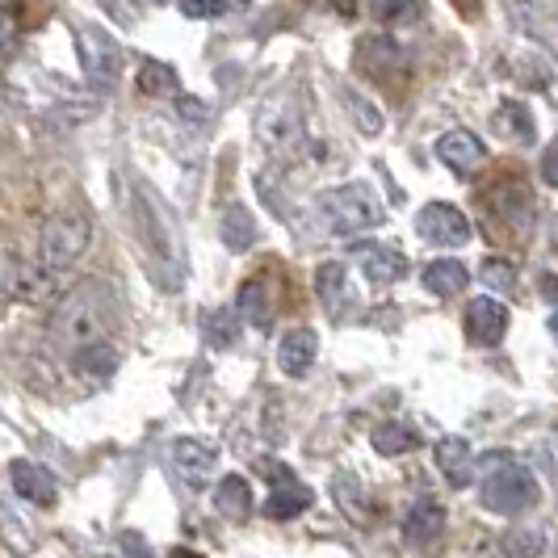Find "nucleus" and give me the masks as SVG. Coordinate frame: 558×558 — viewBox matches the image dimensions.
Returning a JSON list of instances; mask_svg holds the SVG:
<instances>
[{"label":"nucleus","mask_w":558,"mask_h":558,"mask_svg":"<svg viewBox=\"0 0 558 558\" xmlns=\"http://www.w3.org/2000/svg\"><path fill=\"white\" fill-rule=\"evenodd\" d=\"M416 13V0H369V17L374 22H403Z\"/></svg>","instance_id":"32"},{"label":"nucleus","mask_w":558,"mask_h":558,"mask_svg":"<svg viewBox=\"0 0 558 558\" xmlns=\"http://www.w3.org/2000/svg\"><path fill=\"white\" fill-rule=\"evenodd\" d=\"M542 181L550 185V190H558V140L546 147V156H542Z\"/></svg>","instance_id":"34"},{"label":"nucleus","mask_w":558,"mask_h":558,"mask_svg":"<svg viewBox=\"0 0 558 558\" xmlns=\"http://www.w3.org/2000/svg\"><path fill=\"white\" fill-rule=\"evenodd\" d=\"M555 558H558V550H555Z\"/></svg>","instance_id":"40"},{"label":"nucleus","mask_w":558,"mask_h":558,"mask_svg":"<svg viewBox=\"0 0 558 558\" xmlns=\"http://www.w3.org/2000/svg\"><path fill=\"white\" fill-rule=\"evenodd\" d=\"M546 281V286H542V290H546V294H550V299H558V278H542Z\"/></svg>","instance_id":"37"},{"label":"nucleus","mask_w":558,"mask_h":558,"mask_svg":"<svg viewBox=\"0 0 558 558\" xmlns=\"http://www.w3.org/2000/svg\"><path fill=\"white\" fill-rule=\"evenodd\" d=\"M542 546H546V533L542 530H508L500 542L504 558H537L542 555Z\"/></svg>","instance_id":"28"},{"label":"nucleus","mask_w":558,"mask_h":558,"mask_svg":"<svg viewBox=\"0 0 558 558\" xmlns=\"http://www.w3.org/2000/svg\"><path fill=\"white\" fill-rule=\"evenodd\" d=\"M458 4V13H466V17H475L478 13V0H453Z\"/></svg>","instance_id":"36"},{"label":"nucleus","mask_w":558,"mask_h":558,"mask_svg":"<svg viewBox=\"0 0 558 558\" xmlns=\"http://www.w3.org/2000/svg\"><path fill=\"white\" fill-rule=\"evenodd\" d=\"M311 487H303L299 478H290L286 475V483H278V492L265 500V517L269 521H290V517H299L303 508H311Z\"/></svg>","instance_id":"21"},{"label":"nucleus","mask_w":558,"mask_h":558,"mask_svg":"<svg viewBox=\"0 0 558 558\" xmlns=\"http://www.w3.org/2000/svg\"><path fill=\"white\" fill-rule=\"evenodd\" d=\"M59 278H63V274L51 269L47 260H17V256H9V269H4L9 299H13V303H29V307L56 299L59 286H63Z\"/></svg>","instance_id":"7"},{"label":"nucleus","mask_w":558,"mask_h":558,"mask_svg":"<svg viewBox=\"0 0 558 558\" xmlns=\"http://www.w3.org/2000/svg\"><path fill=\"white\" fill-rule=\"evenodd\" d=\"M135 88L143 97H160V93H172L177 88V72L168 63H156V59H143L140 76H135Z\"/></svg>","instance_id":"26"},{"label":"nucleus","mask_w":558,"mask_h":558,"mask_svg":"<svg viewBox=\"0 0 558 558\" xmlns=\"http://www.w3.org/2000/svg\"><path fill=\"white\" fill-rule=\"evenodd\" d=\"M466 281H471V274H466L462 260H433L424 269V290L437 294V299H458L466 290Z\"/></svg>","instance_id":"20"},{"label":"nucleus","mask_w":558,"mask_h":558,"mask_svg":"<svg viewBox=\"0 0 558 558\" xmlns=\"http://www.w3.org/2000/svg\"><path fill=\"white\" fill-rule=\"evenodd\" d=\"M344 106L357 118V131H362V135H383V113L374 110L369 101H362L353 88H344Z\"/></svg>","instance_id":"29"},{"label":"nucleus","mask_w":558,"mask_h":558,"mask_svg":"<svg viewBox=\"0 0 558 558\" xmlns=\"http://www.w3.org/2000/svg\"><path fill=\"white\" fill-rule=\"evenodd\" d=\"M9 483H13V492L29 500L34 508H51L59 500V483L56 475L47 471V466H38V462H29V458H17V462H9Z\"/></svg>","instance_id":"11"},{"label":"nucleus","mask_w":558,"mask_h":558,"mask_svg":"<svg viewBox=\"0 0 558 558\" xmlns=\"http://www.w3.org/2000/svg\"><path fill=\"white\" fill-rule=\"evenodd\" d=\"M315 353H319V336L311 332V328H294V332L281 336L278 365L290 378H303V374H311V365H315Z\"/></svg>","instance_id":"17"},{"label":"nucleus","mask_w":558,"mask_h":558,"mask_svg":"<svg viewBox=\"0 0 558 558\" xmlns=\"http://www.w3.org/2000/svg\"><path fill=\"white\" fill-rule=\"evenodd\" d=\"M235 311L219 307L202 319V336L210 340V349H231V344H235V336H240V319H235Z\"/></svg>","instance_id":"25"},{"label":"nucleus","mask_w":558,"mask_h":558,"mask_svg":"<svg viewBox=\"0 0 558 558\" xmlns=\"http://www.w3.org/2000/svg\"><path fill=\"white\" fill-rule=\"evenodd\" d=\"M446 530V508L437 500H416L408 508V517H403V542H412V546H428V542H437V533Z\"/></svg>","instance_id":"15"},{"label":"nucleus","mask_w":558,"mask_h":558,"mask_svg":"<svg viewBox=\"0 0 558 558\" xmlns=\"http://www.w3.org/2000/svg\"><path fill=\"white\" fill-rule=\"evenodd\" d=\"M315 290H319V303L328 307V315H344L353 307V290H349V269L340 260H324L315 269Z\"/></svg>","instance_id":"16"},{"label":"nucleus","mask_w":558,"mask_h":558,"mask_svg":"<svg viewBox=\"0 0 558 558\" xmlns=\"http://www.w3.org/2000/svg\"><path fill=\"white\" fill-rule=\"evenodd\" d=\"M177 4H181L185 17H223L227 9H231L227 0H177Z\"/></svg>","instance_id":"33"},{"label":"nucleus","mask_w":558,"mask_h":558,"mask_svg":"<svg viewBox=\"0 0 558 558\" xmlns=\"http://www.w3.org/2000/svg\"><path fill=\"white\" fill-rule=\"evenodd\" d=\"M328 4H332L336 13H344V17H353V13H357V4H362V0H328Z\"/></svg>","instance_id":"35"},{"label":"nucleus","mask_w":558,"mask_h":558,"mask_svg":"<svg viewBox=\"0 0 558 558\" xmlns=\"http://www.w3.org/2000/svg\"><path fill=\"white\" fill-rule=\"evenodd\" d=\"M240 315H248V324L256 328H269L274 324V294H269V278H248L240 286V299H235Z\"/></svg>","instance_id":"19"},{"label":"nucleus","mask_w":558,"mask_h":558,"mask_svg":"<svg viewBox=\"0 0 558 558\" xmlns=\"http://www.w3.org/2000/svg\"><path fill=\"white\" fill-rule=\"evenodd\" d=\"M504 332H508L504 303H496V299H471V307H466V336H471V344L492 349V344L504 340Z\"/></svg>","instance_id":"12"},{"label":"nucleus","mask_w":558,"mask_h":558,"mask_svg":"<svg viewBox=\"0 0 558 558\" xmlns=\"http://www.w3.org/2000/svg\"><path fill=\"white\" fill-rule=\"evenodd\" d=\"M319 215H324V227L332 235H362L369 227H378L387 219L378 194L365 185V181H349V185H336V190H324L319 194Z\"/></svg>","instance_id":"3"},{"label":"nucleus","mask_w":558,"mask_h":558,"mask_svg":"<svg viewBox=\"0 0 558 558\" xmlns=\"http://www.w3.org/2000/svg\"><path fill=\"white\" fill-rule=\"evenodd\" d=\"M131 223H135V235L147 248V256L168 269V281L172 290L185 278V252H181V235H177V223L165 210V202L151 194L147 185H135V202H131Z\"/></svg>","instance_id":"2"},{"label":"nucleus","mask_w":558,"mask_h":558,"mask_svg":"<svg viewBox=\"0 0 558 558\" xmlns=\"http://www.w3.org/2000/svg\"><path fill=\"white\" fill-rule=\"evenodd\" d=\"M437 160H441L449 172H458V177H471V172L487 160V147H483V140L471 135V131H449V135L437 140Z\"/></svg>","instance_id":"13"},{"label":"nucleus","mask_w":558,"mask_h":558,"mask_svg":"<svg viewBox=\"0 0 558 558\" xmlns=\"http://www.w3.org/2000/svg\"><path fill=\"white\" fill-rule=\"evenodd\" d=\"M219 235H223V244L231 252H248L256 244V219H252L248 206H227Z\"/></svg>","instance_id":"22"},{"label":"nucleus","mask_w":558,"mask_h":558,"mask_svg":"<svg viewBox=\"0 0 558 558\" xmlns=\"http://www.w3.org/2000/svg\"><path fill=\"white\" fill-rule=\"evenodd\" d=\"M215 508L223 512V517H231V521H244L252 512V487L244 475H227L223 483H219V492H215Z\"/></svg>","instance_id":"23"},{"label":"nucleus","mask_w":558,"mask_h":558,"mask_svg":"<svg viewBox=\"0 0 558 558\" xmlns=\"http://www.w3.org/2000/svg\"><path fill=\"white\" fill-rule=\"evenodd\" d=\"M88 240H93V223H88L84 210H76V206L56 210V215L43 223V231H38V260H47L51 269L63 274V269H72L84 256Z\"/></svg>","instance_id":"6"},{"label":"nucleus","mask_w":558,"mask_h":558,"mask_svg":"<svg viewBox=\"0 0 558 558\" xmlns=\"http://www.w3.org/2000/svg\"><path fill=\"white\" fill-rule=\"evenodd\" d=\"M478 496H483V504H487L492 512L512 517V512L533 508V500H537V483H533V475L521 466V462H512V458L496 453V458L483 462V487H478Z\"/></svg>","instance_id":"4"},{"label":"nucleus","mask_w":558,"mask_h":558,"mask_svg":"<svg viewBox=\"0 0 558 558\" xmlns=\"http://www.w3.org/2000/svg\"><path fill=\"white\" fill-rule=\"evenodd\" d=\"M478 278L487 281L492 290H504V294H512L517 290V269L500 260V256H492V260H483V269H478Z\"/></svg>","instance_id":"30"},{"label":"nucleus","mask_w":558,"mask_h":558,"mask_svg":"<svg viewBox=\"0 0 558 558\" xmlns=\"http://www.w3.org/2000/svg\"><path fill=\"white\" fill-rule=\"evenodd\" d=\"M168 462H172V471L185 478L190 487H202L206 478L215 475L219 449H210L206 441H197V437H177V441L168 446Z\"/></svg>","instance_id":"10"},{"label":"nucleus","mask_w":558,"mask_h":558,"mask_svg":"<svg viewBox=\"0 0 558 558\" xmlns=\"http://www.w3.org/2000/svg\"><path fill=\"white\" fill-rule=\"evenodd\" d=\"M113 324H118L113 290L106 281L88 278V281H81V286H72V290L59 299L56 315H51V328H47V340H51L56 353L76 362L88 349L106 344V336L113 332Z\"/></svg>","instance_id":"1"},{"label":"nucleus","mask_w":558,"mask_h":558,"mask_svg":"<svg viewBox=\"0 0 558 558\" xmlns=\"http://www.w3.org/2000/svg\"><path fill=\"white\" fill-rule=\"evenodd\" d=\"M550 332H555V340H558V315H550Z\"/></svg>","instance_id":"39"},{"label":"nucleus","mask_w":558,"mask_h":558,"mask_svg":"<svg viewBox=\"0 0 558 558\" xmlns=\"http://www.w3.org/2000/svg\"><path fill=\"white\" fill-rule=\"evenodd\" d=\"M496 126L517 143H533V118L521 101H504L500 113H496Z\"/></svg>","instance_id":"27"},{"label":"nucleus","mask_w":558,"mask_h":558,"mask_svg":"<svg viewBox=\"0 0 558 558\" xmlns=\"http://www.w3.org/2000/svg\"><path fill=\"white\" fill-rule=\"evenodd\" d=\"M357 265H362L365 281H374V286H395L408 274V256L391 248V244H362L357 248Z\"/></svg>","instance_id":"14"},{"label":"nucleus","mask_w":558,"mask_h":558,"mask_svg":"<svg viewBox=\"0 0 558 558\" xmlns=\"http://www.w3.org/2000/svg\"><path fill=\"white\" fill-rule=\"evenodd\" d=\"M433 453H437V471H441L453 487H466V483H471V462H475V449H471V441H466V437H441Z\"/></svg>","instance_id":"18"},{"label":"nucleus","mask_w":558,"mask_h":558,"mask_svg":"<svg viewBox=\"0 0 558 558\" xmlns=\"http://www.w3.org/2000/svg\"><path fill=\"white\" fill-rule=\"evenodd\" d=\"M168 558H197V555H190V550H172Z\"/></svg>","instance_id":"38"},{"label":"nucleus","mask_w":558,"mask_h":558,"mask_svg":"<svg viewBox=\"0 0 558 558\" xmlns=\"http://www.w3.org/2000/svg\"><path fill=\"white\" fill-rule=\"evenodd\" d=\"M177 113H181L190 126H210V122H215V106L202 101V97H190V93L177 97Z\"/></svg>","instance_id":"31"},{"label":"nucleus","mask_w":558,"mask_h":558,"mask_svg":"<svg viewBox=\"0 0 558 558\" xmlns=\"http://www.w3.org/2000/svg\"><path fill=\"white\" fill-rule=\"evenodd\" d=\"M369 441H374L378 453H387V458H395V453H412V449L420 446L416 428H412V424H403V420H387V424H378Z\"/></svg>","instance_id":"24"},{"label":"nucleus","mask_w":558,"mask_h":558,"mask_svg":"<svg viewBox=\"0 0 558 558\" xmlns=\"http://www.w3.org/2000/svg\"><path fill=\"white\" fill-rule=\"evenodd\" d=\"M303 140V101L294 88H278L260 101L256 110V143L269 151V156H286L294 151Z\"/></svg>","instance_id":"5"},{"label":"nucleus","mask_w":558,"mask_h":558,"mask_svg":"<svg viewBox=\"0 0 558 558\" xmlns=\"http://www.w3.org/2000/svg\"><path fill=\"white\" fill-rule=\"evenodd\" d=\"M81 59H84V72H88V84L110 93L113 84L122 81V51L113 43L106 29L97 26H81Z\"/></svg>","instance_id":"8"},{"label":"nucleus","mask_w":558,"mask_h":558,"mask_svg":"<svg viewBox=\"0 0 558 558\" xmlns=\"http://www.w3.org/2000/svg\"><path fill=\"white\" fill-rule=\"evenodd\" d=\"M416 231L420 240H428L437 248H462L471 240V219L449 202H428L416 215Z\"/></svg>","instance_id":"9"}]
</instances>
